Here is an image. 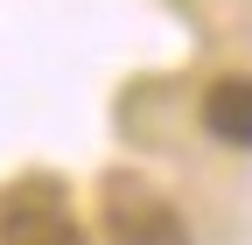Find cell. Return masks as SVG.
Masks as SVG:
<instances>
[{
    "mask_svg": "<svg viewBox=\"0 0 252 245\" xmlns=\"http://www.w3.org/2000/svg\"><path fill=\"white\" fill-rule=\"evenodd\" d=\"M203 133L224 147H252V77H217L203 91Z\"/></svg>",
    "mask_w": 252,
    "mask_h": 245,
    "instance_id": "cell-3",
    "label": "cell"
},
{
    "mask_svg": "<svg viewBox=\"0 0 252 245\" xmlns=\"http://www.w3.org/2000/svg\"><path fill=\"white\" fill-rule=\"evenodd\" d=\"M105 245H189V224L182 210L168 196L154 189H126V182H112V203H105Z\"/></svg>",
    "mask_w": 252,
    "mask_h": 245,
    "instance_id": "cell-1",
    "label": "cell"
},
{
    "mask_svg": "<svg viewBox=\"0 0 252 245\" xmlns=\"http://www.w3.org/2000/svg\"><path fill=\"white\" fill-rule=\"evenodd\" d=\"M0 245H91V238L49 189H7L0 196Z\"/></svg>",
    "mask_w": 252,
    "mask_h": 245,
    "instance_id": "cell-2",
    "label": "cell"
}]
</instances>
